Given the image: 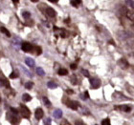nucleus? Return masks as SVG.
I'll return each instance as SVG.
<instances>
[{
	"label": "nucleus",
	"instance_id": "f257e3e1",
	"mask_svg": "<svg viewBox=\"0 0 134 125\" xmlns=\"http://www.w3.org/2000/svg\"><path fill=\"white\" fill-rule=\"evenodd\" d=\"M20 114L22 115V116L25 117V118H29L31 116L30 110L25 106V105H21L20 106Z\"/></svg>",
	"mask_w": 134,
	"mask_h": 125
},
{
	"label": "nucleus",
	"instance_id": "f03ea898",
	"mask_svg": "<svg viewBox=\"0 0 134 125\" xmlns=\"http://www.w3.org/2000/svg\"><path fill=\"white\" fill-rule=\"evenodd\" d=\"M21 49L23 50L24 52H31L33 50V46H32V44H30L28 42H24V43H22Z\"/></svg>",
	"mask_w": 134,
	"mask_h": 125
},
{
	"label": "nucleus",
	"instance_id": "7ed1b4c3",
	"mask_svg": "<svg viewBox=\"0 0 134 125\" xmlns=\"http://www.w3.org/2000/svg\"><path fill=\"white\" fill-rule=\"evenodd\" d=\"M90 83H91L92 88H94V89H97V88H99L101 86V81L98 78H91L90 79Z\"/></svg>",
	"mask_w": 134,
	"mask_h": 125
},
{
	"label": "nucleus",
	"instance_id": "20e7f679",
	"mask_svg": "<svg viewBox=\"0 0 134 125\" xmlns=\"http://www.w3.org/2000/svg\"><path fill=\"white\" fill-rule=\"evenodd\" d=\"M43 115H44V113H43V110H42L41 108H37V109L36 110V112H35V116H36V119L42 118V117H43Z\"/></svg>",
	"mask_w": 134,
	"mask_h": 125
},
{
	"label": "nucleus",
	"instance_id": "39448f33",
	"mask_svg": "<svg viewBox=\"0 0 134 125\" xmlns=\"http://www.w3.org/2000/svg\"><path fill=\"white\" fill-rule=\"evenodd\" d=\"M67 105H68L69 108L73 109V110H77L78 107H79V103L77 101H67Z\"/></svg>",
	"mask_w": 134,
	"mask_h": 125
},
{
	"label": "nucleus",
	"instance_id": "423d86ee",
	"mask_svg": "<svg viewBox=\"0 0 134 125\" xmlns=\"http://www.w3.org/2000/svg\"><path fill=\"white\" fill-rule=\"evenodd\" d=\"M0 85H2V86L6 87V88H8V89L11 87V86H10V83H9V81H8V79L5 78H0Z\"/></svg>",
	"mask_w": 134,
	"mask_h": 125
},
{
	"label": "nucleus",
	"instance_id": "0eeeda50",
	"mask_svg": "<svg viewBox=\"0 0 134 125\" xmlns=\"http://www.w3.org/2000/svg\"><path fill=\"white\" fill-rule=\"evenodd\" d=\"M25 63H26L29 67H31V68L35 67V60L32 59L31 57H26V58H25Z\"/></svg>",
	"mask_w": 134,
	"mask_h": 125
},
{
	"label": "nucleus",
	"instance_id": "6e6552de",
	"mask_svg": "<svg viewBox=\"0 0 134 125\" xmlns=\"http://www.w3.org/2000/svg\"><path fill=\"white\" fill-rule=\"evenodd\" d=\"M46 13H47V15L50 16V17H55V16H56V12H55V10L52 9V8H47V9H46Z\"/></svg>",
	"mask_w": 134,
	"mask_h": 125
},
{
	"label": "nucleus",
	"instance_id": "1a4fd4ad",
	"mask_svg": "<svg viewBox=\"0 0 134 125\" xmlns=\"http://www.w3.org/2000/svg\"><path fill=\"white\" fill-rule=\"evenodd\" d=\"M54 117H56V118H60L61 116H62V111L60 110V109H57V110H55L54 111Z\"/></svg>",
	"mask_w": 134,
	"mask_h": 125
},
{
	"label": "nucleus",
	"instance_id": "9d476101",
	"mask_svg": "<svg viewBox=\"0 0 134 125\" xmlns=\"http://www.w3.org/2000/svg\"><path fill=\"white\" fill-rule=\"evenodd\" d=\"M22 99H23L25 102H28V101H30L31 99H32V97H31L30 95H28V94H24L23 95H22Z\"/></svg>",
	"mask_w": 134,
	"mask_h": 125
},
{
	"label": "nucleus",
	"instance_id": "9b49d317",
	"mask_svg": "<svg viewBox=\"0 0 134 125\" xmlns=\"http://www.w3.org/2000/svg\"><path fill=\"white\" fill-rule=\"evenodd\" d=\"M0 31H1V33L2 34H6L8 37H10L11 36V34H10V32L5 28V27H1V28H0Z\"/></svg>",
	"mask_w": 134,
	"mask_h": 125
},
{
	"label": "nucleus",
	"instance_id": "f8f14e48",
	"mask_svg": "<svg viewBox=\"0 0 134 125\" xmlns=\"http://www.w3.org/2000/svg\"><path fill=\"white\" fill-rule=\"evenodd\" d=\"M36 73L38 74V76H40V77H43L44 74H45V72H44V70L42 68L38 67V68H36Z\"/></svg>",
	"mask_w": 134,
	"mask_h": 125
},
{
	"label": "nucleus",
	"instance_id": "ddd939ff",
	"mask_svg": "<svg viewBox=\"0 0 134 125\" xmlns=\"http://www.w3.org/2000/svg\"><path fill=\"white\" fill-rule=\"evenodd\" d=\"M47 86H48L50 89H56V88L58 87L57 83H56V82H53V81H49V82L47 83Z\"/></svg>",
	"mask_w": 134,
	"mask_h": 125
},
{
	"label": "nucleus",
	"instance_id": "4468645a",
	"mask_svg": "<svg viewBox=\"0 0 134 125\" xmlns=\"http://www.w3.org/2000/svg\"><path fill=\"white\" fill-rule=\"evenodd\" d=\"M42 100H43V102H44V104H45L47 107H50L51 106V102H50V100L46 97V96H43L42 97Z\"/></svg>",
	"mask_w": 134,
	"mask_h": 125
},
{
	"label": "nucleus",
	"instance_id": "2eb2a0df",
	"mask_svg": "<svg viewBox=\"0 0 134 125\" xmlns=\"http://www.w3.org/2000/svg\"><path fill=\"white\" fill-rule=\"evenodd\" d=\"M67 73H68V71H67L66 69L61 68V69L58 70V74H60V76H66Z\"/></svg>",
	"mask_w": 134,
	"mask_h": 125
},
{
	"label": "nucleus",
	"instance_id": "dca6fc26",
	"mask_svg": "<svg viewBox=\"0 0 134 125\" xmlns=\"http://www.w3.org/2000/svg\"><path fill=\"white\" fill-rule=\"evenodd\" d=\"M11 122H12L13 124H17V123L19 122V119L17 118L16 116H11Z\"/></svg>",
	"mask_w": 134,
	"mask_h": 125
},
{
	"label": "nucleus",
	"instance_id": "f3484780",
	"mask_svg": "<svg viewBox=\"0 0 134 125\" xmlns=\"http://www.w3.org/2000/svg\"><path fill=\"white\" fill-rule=\"evenodd\" d=\"M119 64L122 66V68H123V69H125V68H127V66H128L127 62H125L124 59H121V60H120V62H119Z\"/></svg>",
	"mask_w": 134,
	"mask_h": 125
},
{
	"label": "nucleus",
	"instance_id": "a211bd4d",
	"mask_svg": "<svg viewBox=\"0 0 134 125\" xmlns=\"http://www.w3.org/2000/svg\"><path fill=\"white\" fill-rule=\"evenodd\" d=\"M71 5L78 8L80 5V1H79V0H73V1H71Z\"/></svg>",
	"mask_w": 134,
	"mask_h": 125
},
{
	"label": "nucleus",
	"instance_id": "6ab92c4d",
	"mask_svg": "<svg viewBox=\"0 0 134 125\" xmlns=\"http://www.w3.org/2000/svg\"><path fill=\"white\" fill-rule=\"evenodd\" d=\"M126 15H127V17H129L130 19H132V20H134V13H132V12H130V11H127L126 10Z\"/></svg>",
	"mask_w": 134,
	"mask_h": 125
},
{
	"label": "nucleus",
	"instance_id": "aec40b11",
	"mask_svg": "<svg viewBox=\"0 0 134 125\" xmlns=\"http://www.w3.org/2000/svg\"><path fill=\"white\" fill-rule=\"evenodd\" d=\"M33 86H34V83L31 82V81H29V82H27V83L25 84V88H27V89H32Z\"/></svg>",
	"mask_w": 134,
	"mask_h": 125
},
{
	"label": "nucleus",
	"instance_id": "412c9836",
	"mask_svg": "<svg viewBox=\"0 0 134 125\" xmlns=\"http://www.w3.org/2000/svg\"><path fill=\"white\" fill-rule=\"evenodd\" d=\"M22 16H23L25 19H27V18H29L31 16V13L29 12H24L23 13H22Z\"/></svg>",
	"mask_w": 134,
	"mask_h": 125
},
{
	"label": "nucleus",
	"instance_id": "4be33fe9",
	"mask_svg": "<svg viewBox=\"0 0 134 125\" xmlns=\"http://www.w3.org/2000/svg\"><path fill=\"white\" fill-rule=\"evenodd\" d=\"M102 125H110V120H109L108 118L103 119V122H102Z\"/></svg>",
	"mask_w": 134,
	"mask_h": 125
},
{
	"label": "nucleus",
	"instance_id": "5701e85b",
	"mask_svg": "<svg viewBox=\"0 0 134 125\" xmlns=\"http://www.w3.org/2000/svg\"><path fill=\"white\" fill-rule=\"evenodd\" d=\"M18 78V74L15 73V72H13L11 74H10V78Z\"/></svg>",
	"mask_w": 134,
	"mask_h": 125
},
{
	"label": "nucleus",
	"instance_id": "b1692460",
	"mask_svg": "<svg viewBox=\"0 0 134 125\" xmlns=\"http://www.w3.org/2000/svg\"><path fill=\"white\" fill-rule=\"evenodd\" d=\"M21 69H22V70H23V71H24V72H25V73H27V76H28L29 78H31V77H32V74H31V73H30V72H29L28 70H26V69H24V67H22V66H21Z\"/></svg>",
	"mask_w": 134,
	"mask_h": 125
},
{
	"label": "nucleus",
	"instance_id": "393cba45",
	"mask_svg": "<svg viewBox=\"0 0 134 125\" xmlns=\"http://www.w3.org/2000/svg\"><path fill=\"white\" fill-rule=\"evenodd\" d=\"M81 73H83V76H84V77H86V78L89 77V73H88V71H86V70H81Z\"/></svg>",
	"mask_w": 134,
	"mask_h": 125
},
{
	"label": "nucleus",
	"instance_id": "a878e982",
	"mask_svg": "<svg viewBox=\"0 0 134 125\" xmlns=\"http://www.w3.org/2000/svg\"><path fill=\"white\" fill-rule=\"evenodd\" d=\"M11 111L13 112V114L14 116H17V115H18V111H17V109H15V108H11Z\"/></svg>",
	"mask_w": 134,
	"mask_h": 125
},
{
	"label": "nucleus",
	"instance_id": "bb28decb",
	"mask_svg": "<svg viewBox=\"0 0 134 125\" xmlns=\"http://www.w3.org/2000/svg\"><path fill=\"white\" fill-rule=\"evenodd\" d=\"M126 4L131 6L133 9H134V1H130V0H128V1H126Z\"/></svg>",
	"mask_w": 134,
	"mask_h": 125
},
{
	"label": "nucleus",
	"instance_id": "cd10ccee",
	"mask_svg": "<svg viewBox=\"0 0 134 125\" xmlns=\"http://www.w3.org/2000/svg\"><path fill=\"white\" fill-rule=\"evenodd\" d=\"M44 123H45V125H51V119L50 118H46L45 120H44Z\"/></svg>",
	"mask_w": 134,
	"mask_h": 125
},
{
	"label": "nucleus",
	"instance_id": "c85d7f7f",
	"mask_svg": "<svg viewBox=\"0 0 134 125\" xmlns=\"http://www.w3.org/2000/svg\"><path fill=\"white\" fill-rule=\"evenodd\" d=\"M122 109L124 111H125V112H129L130 111V107H128V106H124V107H122Z\"/></svg>",
	"mask_w": 134,
	"mask_h": 125
},
{
	"label": "nucleus",
	"instance_id": "c756f323",
	"mask_svg": "<svg viewBox=\"0 0 134 125\" xmlns=\"http://www.w3.org/2000/svg\"><path fill=\"white\" fill-rule=\"evenodd\" d=\"M75 125H85L82 121H80V120H77L76 122H75Z\"/></svg>",
	"mask_w": 134,
	"mask_h": 125
},
{
	"label": "nucleus",
	"instance_id": "7c9ffc66",
	"mask_svg": "<svg viewBox=\"0 0 134 125\" xmlns=\"http://www.w3.org/2000/svg\"><path fill=\"white\" fill-rule=\"evenodd\" d=\"M36 51H37V55H40L41 54V48H39V47H36Z\"/></svg>",
	"mask_w": 134,
	"mask_h": 125
},
{
	"label": "nucleus",
	"instance_id": "2f4dec72",
	"mask_svg": "<svg viewBox=\"0 0 134 125\" xmlns=\"http://www.w3.org/2000/svg\"><path fill=\"white\" fill-rule=\"evenodd\" d=\"M70 67H71L72 70H76V69H77V65H76V64H71Z\"/></svg>",
	"mask_w": 134,
	"mask_h": 125
},
{
	"label": "nucleus",
	"instance_id": "473e14b6",
	"mask_svg": "<svg viewBox=\"0 0 134 125\" xmlns=\"http://www.w3.org/2000/svg\"><path fill=\"white\" fill-rule=\"evenodd\" d=\"M61 125H70V124H69L68 122H67L66 120H63V121L61 122Z\"/></svg>",
	"mask_w": 134,
	"mask_h": 125
},
{
	"label": "nucleus",
	"instance_id": "72a5a7b5",
	"mask_svg": "<svg viewBox=\"0 0 134 125\" xmlns=\"http://www.w3.org/2000/svg\"><path fill=\"white\" fill-rule=\"evenodd\" d=\"M72 83L73 84H76L77 82H76V77H73V78H72Z\"/></svg>",
	"mask_w": 134,
	"mask_h": 125
},
{
	"label": "nucleus",
	"instance_id": "f704fd0d",
	"mask_svg": "<svg viewBox=\"0 0 134 125\" xmlns=\"http://www.w3.org/2000/svg\"><path fill=\"white\" fill-rule=\"evenodd\" d=\"M84 96H85V98H88V97H89V94H88V92H85V93H84Z\"/></svg>",
	"mask_w": 134,
	"mask_h": 125
},
{
	"label": "nucleus",
	"instance_id": "c9c22d12",
	"mask_svg": "<svg viewBox=\"0 0 134 125\" xmlns=\"http://www.w3.org/2000/svg\"><path fill=\"white\" fill-rule=\"evenodd\" d=\"M67 93H68V94H73V91H70V90H67Z\"/></svg>",
	"mask_w": 134,
	"mask_h": 125
},
{
	"label": "nucleus",
	"instance_id": "e433bc0d",
	"mask_svg": "<svg viewBox=\"0 0 134 125\" xmlns=\"http://www.w3.org/2000/svg\"><path fill=\"white\" fill-rule=\"evenodd\" d=\"M0 102H1V97H0Z\"/></svg>",
	"mask_w": 134,
	"mask_h": 125
},
{
	"label": "nucleus",
	"instance_id": "4c0bfd02",
	"mask_svg": "<svg viewBox=\"0 0 134 125\" xmlns=\"http://www.w3.org/2000/svg\"><path fill=\"white\" fill-rule=\"evenodd\" d=\"M133 28H134V25H133Z\"/></svg>",
	"mask_w": 134,
	"mask_h": 125
}]
</instances>
